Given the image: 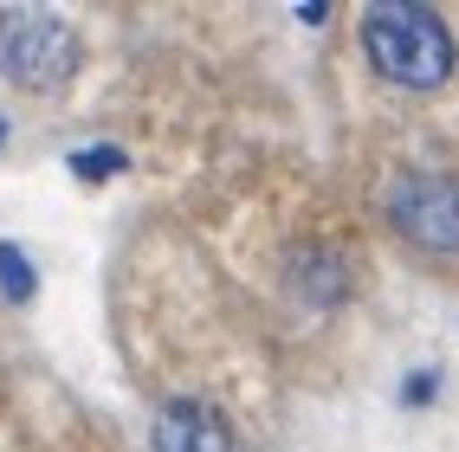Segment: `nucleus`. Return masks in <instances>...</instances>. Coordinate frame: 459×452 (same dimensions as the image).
I'll use <instances>...</instances> for the list:
<instances>
[{"label":"nucleus","instance_id":"4","mask_svg":"<svg viewBox=\"0 0 459 452\" xmlns=\"http://www.w3.org/2000/svg\"><path fill=\"white\" fill-rule=\"evenodd\" d=\"M156 452H233V433L207 401H169L156 414Z\"/></svg>","mask_w":459,"mask_h":452},{"label":"nucleus","instance_id":"2","mask_svg":"<svg viewBox=\"0 0 459 452\" xmlns=\"http://www.w3.org/2000/svg\"><path fill=\"white\" fill-rule=\"evenodd\" d=\"M78 72V33L58 13L7 7L0 13V78L20 90H58Z\"/></svg>","mask_w":459,"mask_h":452},{"label":"nucleus","instance_id":"3","mask_svg":"<svg viewBox=\"0 0 459 452\" xmlns=\"http://www.w3.org/2000/svg\"><path fill=\"white\" fill-rule=\"evenodd\" d=\"M388 220L420 252H459V181L453 175H402L388 188Z\"/></svg>","mask_w":459,"mask_h":452},{"label":"nucleus","instance_id":"8","mask_svg":"<svg viewBox=\"0 0 459 452\" xmlns=\"http://www.w3.org/2000/svg\"><path fill=\"white\" fill-rule=\"evenodd\" d=\"M0 142H7V124H0Z\"/></svg>","mask_w":459,"mask_h":452},{"label":"nucleus","instance_id":"7","mask_svg":"<svg viewBox=\"0 0 459 452\" xmlns=\"http://www.w3.org/2000/svg\"><path fill=\"white\" fill-rule=\"evenodd\" d=\"M402 401H408V407H427V401H434V375H408Z\"/></svg>","mask_w":459,"mask_h":452},{"label":"nucleus","instance_id":"1","mask_svg":"<svg viewBox=\"0 0 459 452\" xmlns=\"http://www.w3.org/2000/svg\"><path fill=\"white\" fill-rule=\"evenodd\" d=\"M362 52L388 84H408V90H434L453 72L446 20L427 7H408V0H382V7L362 13Z\"/></svg>","mask_w":459,"mask_h":452},{"label":"nucleus","instance_id":"6","mask_svg":"<svg viewBox=\"0 0 459 452\" xmlns=\"http://www.w3.org/2000/svg\"><path fill=\"white\" fill-rule=\"evenodd\" d=\"M117 168H124V149H110V142L78 149V156H72V175H91V181H98V175H117Z\"/></svg>","mask_w":459,"mask_h":452},{"label":"nucleus","instance_id":"5","mask_svg":"<svg viewBox=\"0 0 459 452\" xmlns=\"http://www.w3.org/2000/svg\"><path fill=\"white\" fill-rule=\"evenodd\" d=\"M33 291H39V278H33V265H26V252L13 239H0V297H7V304H33Z\"/></svg>","mask_w":459,"mask_h":452}]
</instances>
